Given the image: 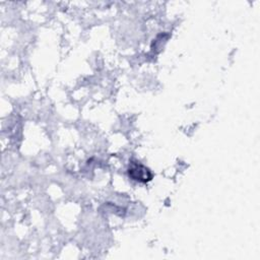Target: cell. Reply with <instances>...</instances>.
<instances>
[{"label": "cell", "instance_id": "1", "mask_svg": "<svg viewBox=\"0 0 260 260\" xmlns=\"http://www.w3.org/2000/svg\"><path fill=\"white\" fill-rule=\"evenodd\" d=\"M129 176L132 179L140 182H147L152 178V174L150 173V171L140 164H134L130 167Z\"/></svg>", "mask_w": 260, "mask_h": 260}]
</instances>
